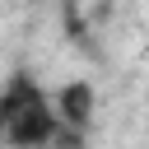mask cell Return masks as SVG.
Here are the masks:
<instances>
[{
	"instance_id": "obj_2",
	"label": "cell",
	"mask_w": 149,
	"mask_h": 149,
	"mask_svg": "<svg viewBox=\"0 0 149 149\" xmlns=\"http://www.w3.org/2000/svg\"><path fill=\"white\" fill-rule=\"evenodd\" d=\"M51 102H56V112H61V121H65L70 140H79V135L88 130L93 112H98V93H93V84H88V79H70V84H61V88L51 93Z\"/></svg>"
},
{
	"instance_id": "obj_1",
	"label": "cell",
	"mask_w": 149,
	"mask_h": 149,
	"mask_svg": "<svg viewBox=\"0 0 149 149\" xmlns=\"http://www.w3.org/2000/svg\"><path fill=\"white\" fill-rule=\"evenodd\" d=\"M5 107H9V126H5V144H19V149H37V144H56V140H70L51 93H42L28 74H14L5 88H0Z\"/></svg>"
}]
</instances>
